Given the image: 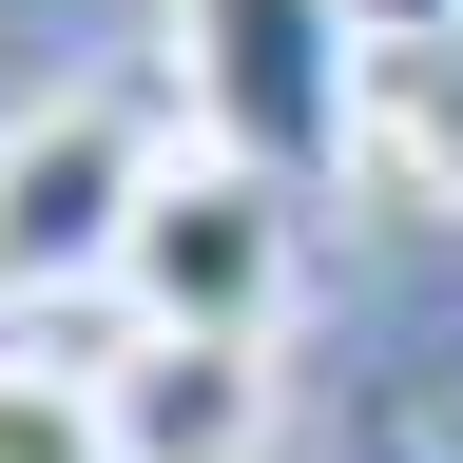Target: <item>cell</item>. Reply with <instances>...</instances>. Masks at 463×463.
<instances>
[{
	"mask_svg": "<svg viewBox=\"0 0 463 463\" xmlns=\"http://www.w3.org/2000/svg\"><path fill=\"white\" fill-rule=\"evenodd\" d=\"M194 155V97L174 78H58L0 116V309H78V289L136 270V213Z\"/></svg>",
	"mask_w": 463,
	"mask_h": 463,
	"instance_id": "cell-1",
	"label": "cell"
},
{
	"mask_svg": "<svg viewBox=\"0 0 463 463\" xmlns=\"http://www.w3.org/2000/svg\"><path fill=\"white\" fill-rule=\"evenodd\" d=\"M174 97L270 194H328L367 155V20L347 0H174Z\"/></svg>",
	"mask_w": 463,
	"mask_h": 463,
	"instance_id": "cell-2",
	"label": "cell"
},
{
	"mask_svg": "<svg viewBox=\"0 0 463 463\" xmlns=\"http://www.w3.org/2000/svg\"><path fill=\"white\" fill-rule=\"evenodd\" d=\"M289 289H309V194H270L251 155H174V194L136 213V270H116V309L136 328H213V347H270Z\"/></svg>",
	"mask_w": 463,
	"mask_h": 463,
	"instance_id": "cell-3",
	"label": "cell"
},
{
	"mask_svg": "<svg viewBox=\"0 0 463 463\" xmlns=\"http://www.w3.org/2000/svg\"><path fill=\"white\" fill-rule=\"evenodd\" d=\"M97 425H116V463H270V347L136 328V347H97Z\"/></svg>",
	"mask_w": 463,
	"mask_h": 463,
	"instance_id": "cell-4",
	"label": "cell"
},
{
	"mask_svg": "<svg viewBox=\"0 0 463 463\" xmlns=\"http://www.w3.org/2000/svg\"><path fill=\"white\" fill-rule=\"evenodd\" d=\"M367 155L463 213V20H367Z\"/></svg>",
	"mask_w": 463,
	"mask_h": 463,
	"instance_id": "cell-5",
	"label": "cell"
},
{
	"mask_svg": "<svg viewBox=\"0 0 463 463\" xmlns=\"http://www.w3.org/2000/svg\"><path fill=\"white\" fill-rule=\"evenodd\" d=\"M0 463H116L97 367H39V347H0Z\"/></svg>",
	"mask_w": 463,
	"mask_h": 463,
	"instance_id": "cell-6",
	"label": "cell"
},
{
	"mask_svg": "<svg viewBox=\"0 0 463 463\" xmlns=\"http://www.w3.org/2000/svg\"><path fill=\"white\" fill-rule=\"evenodd\" d=\"M347 463H444V425L425 405H347Z\"/></svg>",
	"mask_w": 463,
	"mask_h": 463,
	"instance_id": "cell-7",
	"label": "cell"
},
{
	"mask_svg": "<svg viewBox=\"0 0 463 463\" xmlns=\"http://www.w3.org/2000/svg\"><path fill=\"white\" fill-rule=\"evenodd\" d=\"M444 20H463V0H444Z\"/></svg>",
	"mask_w": 463,
	"mask_h": 463,
	"instance_id": "cell-8",
	"label": "cell"
}]
</instances>
